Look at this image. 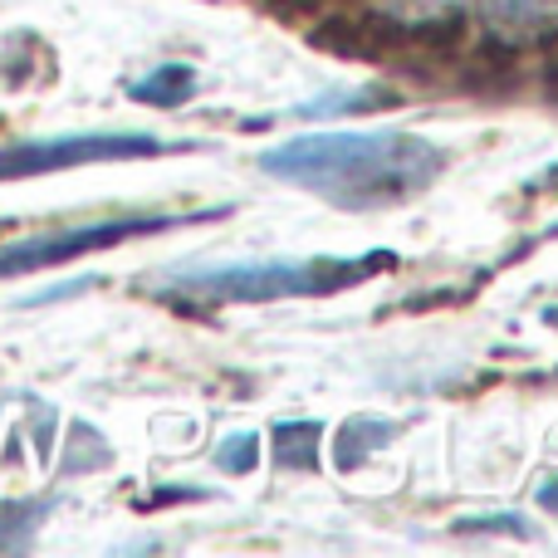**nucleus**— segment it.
I'll use <instances>...</instances> for the list:
<instances>
[{
	"label": "nucleus",
	"mask_w": 558,
	"mask_h": 558,
	"mask_svg": "<svg viewBox=\"0 0 558 558\" xmlns=\"http://www.w3.org/2000/svg\"><path fill=\"white\" fill-rule=\"evenodd\" d=\"M397 436L392 422H373V416H348L333 432V465L338 471H357L367 456H377Z\"/></svg>",
	"instance_id": "nucleus-7"
},
{
	"label": "nucleus",
	"mask_w": 558,
	"mask_h": 558,
	"mask_svg": "<svg viewBox=\"0 0 558 558\" xmlns=\"http://www.w3.org/2000/svg\"><path fill=\"white\" fill-rule=\"evenodd\" d=\"M182 500H206V490L196 485H167V490H153V500H137V510H162V505H182Z\"/></svg>",
	"instance_id": "nucleus-14"
},
{
	"label": "nucleus",
	"mask_w": 558,
	"mask_h": 558,
	"mask_svg": "<svg viewBox=\"0 0 558 558\" xmlns=\"http://www.w3.org/2000/svg\"><path fill=\"white\" fill-rule=\"evenodd\" d=\"M202 143H162L153 133H74V137H35V143H5L0 147V182L20 177H45L64 167L88 162H133V157H162V153H192Z\"/></svg>",
	"instance_id": "nucleus-4"
},
{
	"label": "nucleus",
	"mask_w": 558,
	"mask_h": 558,
	"mask_svg": "<svg viewBox=\"0 0 558 558\" xmlns=\"http://www.w3.org/2000/svg\"><path fill=\"white\" fill-rule=\"evenodd\" d=\"M318 441H324V422L304 416V422H279L275 426V461L284 471H318Z\"/></svg>",
	"instance_id": "nucleus-9"
},
{
	"label": "nucleus",
	"mask_w": 558,
	"mask_h": 558,
	"mask_svg": "<svg viewBox=\"0 0 558 558\" xmlns=\"http://www.w3.org/2000/svg\"><path fill=\"white\" fill-rule=\"evenodd\" d=\"M255 461H260V436L255 432H235V436H226V441L216 446V465H221L226 475L255 471Z\"/></svg>",
	"instance_id": "nucleus-12"
},
{
	"label": "nucleus",
	"mask_w": 558,
	"mask_h": 558,
	"mask_svg": "<svg viewBox=\"0 0 558 558\" xmlns=\"http://www.w3.org/2000/svg\"><path fill=\"white\" fill-rule=\"evenodd\" d=\"M221 216H231V206L192 211V216H123V221H94V226H69V231L29 235V241L0 251V279H15V275H29V270H49V265H69V260H78V255L113 251V245L143 241V235H157V231H177V226L221 221Z\"/></svg>",
	"instance_id": "nucleus-3"
},
{
	"label": "nucleus",
	"mask_w": 558,
	"mask_h": 558,
	"mask_svg": "<svg viewBox=\"0 0 558 558\" xmlns=\"http://www.w3.org/2000/svg\"><path fill=\"white\" fill-rule=\"evenodd\" d=\"M539 88H544V104H554V108H558V59H554V64H549V69H544Z\"/></svg>",
	"instance_id": "nucleus-15"
},
{
	"label": "nucleus",
	"mask_w": 558,
	"mask_h": 558,
	"mask_svg": "<svg viewBox=\"0 0 558 558\" xmlns=\"http://www.w3.org/2000/svg\"><path fill=\"white\" fill-rule=\"evenodd\" d=\"M192 94H196L192 64H157L147 78H133V84H128V98H133V104H153V108H177Z\"/></svg>",
	"instance_id": "nucleus-8"
},
{
	"label": "nucleus",
	"mask_w": 558,
	"mask_h": 558,
	"mask_svg": "<svg viewBox=\"0 0 558 558\" xmlns=\"http://www.w3.org/2000/svg\"><path fill=\"white\" fill-rule=\"evenodd\" d=\"M54 500H0V554L25 549L39 534V524L49 520Z\"/></svg>",
	"instance_id": "nucleus-10"
},
{
	"label": "nucleus",
	"mask_w": 558,
	"mask_h": 558,
	"mask_svg": "<svg viewBox=\"0 0 558 558\" xmlns=\"http://www.w3.org/2000/svg\"><path fill=\"white\" fill-rule=\"evenodd\" d=\"M451 167V153L422 133H363V128H328V133L289 137L260 153V172L284 177L304 192L324 196L338 211H383L422 196Z\"/></svg>",
	"instance_id": "nucleus-1"
},
{
	"label": "nucleus",
	"mask_w": 558,
	"mask_h": 558,
	"mask_svg": "<svg viewBox=\"0 0 558 558\" xmlns=\"http://www.w3.org/2000/svg\"><path fill=\"white\" fill-rule=\"evenodd\" d=\"M539 505L544 510H558V475H549V481L539 485Z\"/></svg>",
	"instance_id": "nucleus-17"
},
{
	"label": "nucleus",
	"mask_w": 558,
	"mask_h": 558,
	"mask_svg": "<svg viewBox=\"0 0 558 558\" xmlns=\"http://www.w3.org/2000/svg\"><path fill=\"white\" fill-rule=\"evenodd\" d=\"M524 192H558V162H554V167H544V172L534 177V182L524 186Z\"/></svg>",
	"instance_id": "nucleus-16"
},
{
	"label": "nucleus",
	"mask_w": 558,
	"mask_h": 558,
	"mask_svg": "<svg viewBox=\"0 0 558 558\" xmlns=\"http://www.w3.org/2000/svg\"><path fill=\"white\" fill-rule=\"evenodd\" d=\"M544 324H549V328H558V304H549V308H544Z\"/></svg>",
	"instance_id": "nucleus-18"
},
{
	"label": "nucleus",
	"mask_w": 558,
	"mask_h": 558,
	"mask_svg": "<svg viewBox=\"0 0 558 558\" xmlns=\"http://www.w3.org/2000/svg\"><path fill=\"white\" fill-rule=\"evenodd\" d=\"M265 10L275 20H284V25H304V20H314L324 10V0H265Z\"/></svg>",
	"instance_id": "nucleus-13"
},
{
	"label": "nucleus",
	"mask_w": 558,
	"mask_h": 558,
	"mask_svg": "<svg viewBox=\"0 0 558 558\" xmlns=\"http://www.w3.org/2000/svg\"><path fill=\"white\" fill-rule=\"evenodd\" d=\"M451 534L475 539V534H510V539H539V524L524 520V514H465L451 524Z\"/></svg>",
	"instance_id": "nucleus-11"
},
{
	"label": "nucleus",
	"mask_w": 558,
	"mask_h": 558,
	"mask_svg": "<svg viewBox=\"0 0 558 558\" xmlns=\"http://www.w3.org/2000/svg\"><path fill=\"white\" fill-rule=\"evenodd\" d=\"M456 78L451 84L461 88V94L471 98H490V104H505V98H514L524 88V69H520V54H514V45H505V39H490V45L471 49V54H456Z\"/></svg>",
	"instance_id": "nucleus-5"
},
{
	"label": "nucleus",
	"mask_w": 558,
	"mask_h": 558,
	"mask_svg": "<svg viewBox=\"0 0 558 558\" xmlns=\"http://www.w3.org/2000/svg\"><path fill=\"white\" fill-rule=\"evenodd\" d=\"M485 20L514 49L558 39V0H485Z\"/></svg>",
	"instance_id": "nucleus-6"
},
{
	"label": "nucleus",
	"mask_w": 558,
	"mask_h": 558,
	"mask_svg": "<svg viewBox=\"0 0 558 558\" xmlns=\"http://www.w3.org/2000/svg\"><path fill=\"white\" fill-rule=\"evenodd\" d=\"M0 231H5V221H0Z\"/></svg>",
	"instance_id": "nucleus-19"
},
{
	"label": "nucleus",
	"mask_w": 558,
	"mask_h": 558,
	"mask_svg": "<svg viewBox=\"0 0 558 558\" xmlns=\"http://www.w3.org/2000/svg\"><path fill=\"white\" fill-rule=\"evenodd\" d=\"M397 270L392 251L363 255H308V260H260V265H221V270H182L153 284L167 304H270V299H314L353 289L373 275Z\"/></svg>",
	"instance_id": "nucleus-2"
}]
</instances>
